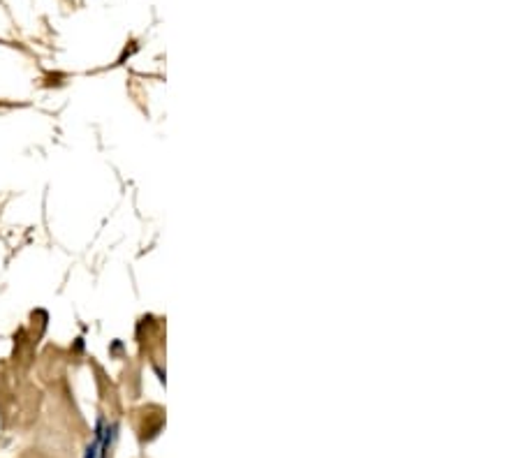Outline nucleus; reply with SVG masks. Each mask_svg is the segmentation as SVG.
<instances>
[{"instance_id":"nucleus-1","label":"nucleus","mask_w":521,"mask_h":458,"mask_svg":"<svg viewBox=\"0 0 521 458\" xmlns=\"http://www.w3.org/2000/svg\"><path fill=\"white\" fill-rule=\"evenodd\" d=\"M102 430H104V419L100 417V419H97V426H95L93 442L88 444V449H86L84 458H97V456H100V447H102Z\"/></svg>"}]
</instances>
